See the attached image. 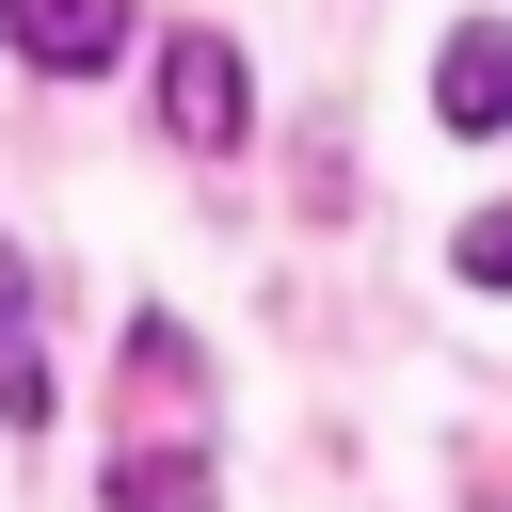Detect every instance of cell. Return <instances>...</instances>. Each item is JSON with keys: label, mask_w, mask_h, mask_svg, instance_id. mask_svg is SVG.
<instances>
[{"label": "cell", "mask_w": 512, "mask_h": 512, "mask_svg": "<svg viewBox=\"0 0 512 512\" xmlns=\"http://www.w3.org/2000/svg\"><path fill=\"white\" fill-rule=\"evenodd\" d=\"M240 112H256L240 48H224V32H176V48H160V128H176L192 160H224V144H240Z\"/></svg>", "instance_id": "cell-1"}, {"label": "cell", "mask_w": 512, "mask_h": 512, "mask_svg": "<svg viewBox=\"0 0 512 512\" xmlns=\"http://www.w3.org/2000/svg\"><path fill=\"white\" fill-rule=\"evenodd\" d=\"M0 32H16L48 80H96V64L128 48V0H0Z\"/></svg>", "instance_id": "cell-3"}, {"label": "cell", "mask_w": 512, "mask_h": 512, "mask_svg": "<svg viewBox=\"0 0 512 512\" xmlns=\"http://www.w3.org/2000/svg\"><path fill=\"white\" fill-rule=\"evenodd\" d=\"M48 416V352H32V272H0V432Z\"/></svg>", "instance_id": "cell-4"}, {"label": "cell", "mask_w": 512, "mask_h": 512, "mask_svg": "<svg viewBox=\"0 0 512 512\" xmlns=\"http://www.w3.org/2000/svg\"><path fill=\"white\" fill-rule=\"evenodd\" d=\"M224 480H208V448H144V464H112V512H208Z\"/></svg>", "instance_id": "cell-5"}, {"label": "cell", "mask_w": 512, "mask_h": 512, "mask_svg": "<svg viewBox=\"0 0 512 512\" xmlns=\"http://www.w3.org/2000/svg\"><path fill=\"white\" fill-rule=\"evenodd\" d=\"M496 112H512V32H496V16H464V32H448V64H432V128H448V144H496Z\"/></svg>", "instance_id": "cell-2"}]
</instances>
